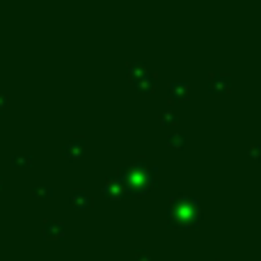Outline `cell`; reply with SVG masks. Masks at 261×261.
<instances>
[{"mask_svg":"<svg viewBox=\"0 0 261 261\" xmlns=\"http://www.w3.org/2000/svg\"><path fill=\"white\" fill-rule=\"evenodd\" d=\"M167 144H170V147H174V149H181L186 144V138L181 133H170V135H167Z\"/></svg>","mask_w":261,"mask_h":261,"instance_id":"9","label":"cell"},{"mask_svg":"<svg viewBox=\"0 0 261 261\" xmlns=\"http://www.w3.org/2000/svg\"><path fill=\"white\" fill-rule=\"evenodd\" d=\"M83 144H85V140L83 138H73L71 142L67 144V149H64V153H67L69 158H78L83 153Z\"/></svg>","mask_w":261,"mask_h":261,"instance_id":"8","label":"cell"},{"mask_svg":"<svg viewBox=\"0 0 261 261\" xmlns=\"http://www.w3.org/2000/svg\"><path fill=\"white\" fill-rule=\"evenodd\" d=\"M248 156L252 158V161H261V144H252V147H248Z\"/></svg>","mask_w":261,"mask_h":261,"instance_id":"11","label":"cell"},{"mask_svg":"<svg viewBox=\"0 0 261 261\" xmlns=\"http://www.w3.org/2000/svg\"><path fill=\"white\" fill-rule=\"evenodd\" d=\"M71 202L76 208H90L92 206V197H90V193H85V190H76V193L71 195Z\"/></svg>","mask_w":261,"mask_h":261,"instance_id":"7","label":"cell"},{"mask_svg":"<svg viewBox=\"0 0 261 261\" xmlns=\"http://www.w3.org/2000/svg\"><path fill=\"white\" fill-rule=\"evenodd\" d=\"M170 222L176 227H197L202 220V208L199 202L190 195H179V197H172L170 204Z\"/></svg>","mask_w":261,"mask_h":261,"instance_id":"2","label":"cell"},{"mask_svg":"<svg viewBox=\"0 0 261 261\" xmlns=\"http://www.w3.org/2000/svg\"><path fill=\"white\" fill-rule=\"evenodd\" d=\"M161 124H163V126H174V124H176V115L172 113V110H165V113L161 115Z\"/></svg>","mask_w":261,"mask_h":261,"instance_id":"10","label":"cell"},{"mask_svg":"<svg viewBox=\"0 0 261 261\" xmlns=\"http://www.w3.org/2000/svg\"><path fill=\"white\" fill-rule=\"evenodd\" d=\"M190 85L184 81H172L170 85H167V96H170L172 101H188L190 99Z\"/></svg>","mask_w":261,"mask_h":261,"instance_id":"4","label":"cell"},{"mask_svg":"<svg viewBox=\"0 0 261 261\" xmlns=\"http://www.w3.org/2000/svg\"><path fill=\"white\" fill-rule=\"evenodd\" d=\"M135 261H156L149 252H135Z\"/></svg>","mask_w":261,"mask_h":261,"instance_id":"12","label":"cell"},{"mask_svg":"<svg viewBox=\"0 0 261 261\" xmlns=\"http://www.w3.org/2000/svg\"><path fill=\"white\" fill-rule=\"evenodd\" d=\"M103 195L110 199H119L126 195V190H124V184L119 181V176H113V179H108L103 184Z\"/></svg>","mask_w":261,"mask_h":261,"instance_id":"6","label":"cell"},{"mask_svg":"<svg viewBox=\"0 0 261 261\" xmlns=\"http://www.w3.org/2000/svg\"><path fill=\"white\" fill-rule=\"evenodd\" d=\"M231 87V78L227 73H211L208 76V90L216 92V94H225Z\"/></svg>","mask_w":261,"mask_h":261,"instance_id":"5","label":"cell"},{"mask_svg":"<svg viewBox=\"0 0 261 261\" xmlns=\"http://www.w3.org/2000/svg\"><path fill=\"white\" fill-rule=\"evenodd\" d=\"M128 71H130V81H133L135 87H140V90H144V92H151L153 90V85H156V73L149 71L147 64L130 62L128 64Z\"/></svg>","mask_w":261,"mask_h":261,"instance_id":"3","label":"cell"},{"mask_svg":"<svg viewBox=\"0 0 261 261\" xmlns=\"http://www.w3.org/2000/svg\"><path fill=\"white\" fill-rule=\"evenodd\" d=\"M156 174H158L156 165H151V163H147V161H138V163H130L126 170L119 174V181L124 184L126 193L142 195L156 184Z\"/></svg>","mask_w":261,"mask_h":261,"instance_id":"1","label":"cell"}]
</instances>
